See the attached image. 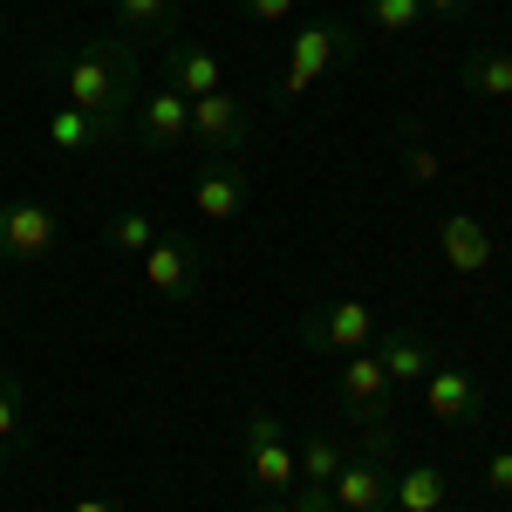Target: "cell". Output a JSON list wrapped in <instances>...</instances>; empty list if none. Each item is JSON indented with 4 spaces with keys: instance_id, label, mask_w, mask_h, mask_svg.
I'll list each match as a JSON object with an SVG mask.
<instances>
[{
    "instance_id": "cb8c5ba5",
    "label": "cell",
    "mask_w": 512,
    "mask_h": 512,
    "mask_svg": "<svg viewBox=\"0 0 512 512\" xmlns=\"http://www.w3.org/2000/svg\"><path fill=\"white\" fill-rule=\"evenodd\" d=\"M403 164H410V178H417V185H437V178H444V158H437V151L424 144V137H417V130L403 137Z\"/></svg>"
},
{
    "instance_id": "7a4b0ae2",
    "label": "cell",
    "mask_w": 512,
    "mask_h": 512,
    "mask_svg": "<svg viewBox=\"0 0 512 512\" xmlns=\"http://www.w3.org/2000/svg\"><path fill=\"white\" fill-rule=\"evenodd\" d=\"M355 48V28L349 21H308V28H294V41H287V62H280V82H274V103H294L301 89H315L335 62H349Z\"/></svg>"
},
{
    "instance_id": "1f68e13d",
    "label": "cell",
    "mask_w": 512,
    "mask_h": 512,
    "mask_svg": "<svg viewBox=\"0 0 512 512\" xmlns=\"http://www.w3.org/2000/svg\"><path fill=\"white\" fill-rule=\"evenodd\" d=\"M82 7H117V0H82Z\"/></svg>"
},
{
    "instance_id": "f546056e",
    "label": "cell",
    "mask_w": 512,
    "mask_h": 512,
    "mask_svg": "<svg viewBox=\"0 0 512 512\" xmlns=\"http://www.w3.org/2000/svg\"><path fill=\"white\" fill-rule=\"evenodd\" d=\"M246 512H294V506H287V499H253Z\"/></svg>"
},
{
    "instance_id": "ffe728a7",
    "label": "cell",
    "mask_w": 512,
    "mask_h": 512,
    "mask_svg": "<svg viewBox=\"0 0 512 512\" xmlns=\"http://www.w3.org/2000/svg\"><path fill=\"white\" fill-rule=\"evenodd\" d=\"M342 458H349V451H342V444H335L328 431L294 437V465H301V485H321V492H328V485H335V472H342Z\"/></svg>"
},
{
    "instance_id": "7402d4cb",
    "label": "cell",
    "mask_w": 512,
    "mask_h": 512,
    "mask_svg": "<svg viewBox=\"0 0 512 512\" xmlns=\"http://www.w3.org/2000/svg\"><path fill=\"white\" fill-rule=\"evenodd\" d=\"M362 21H369L376 35L403 41V35H417V28H424V0H362Z\"/></svg>"
},
{
    "instance_id": "5bb4252c",
    "label": "cell",
    "mask_w": 512,
    "mask_h": 512,
    "mask_svg": "<svg viewBox=\"0 0 512 512\" xmlns=\"http://www.w3.org/2000/svg\"><path fill=\"white\" fill-rule=\"evenodd\" d=\"M417 390H424V403H431L437 424H478V417H485V390H478L465 369H451V362H437Z\"/></svg>"
},
{
    "instance_id": "836d02e7",
    "label": "cell",
    "mask_w": 512,
    "mask_h": 512,
    "mask_svg": "<svg viewBox=\"0 0 512 512\" xmlns=\"http://www.w3.org/2000/svg\"><path fill=\"white\" fill-rule=\"evenodd\" d=\"M444 512H472V506H444Z\"/></svg>"
},
{
    "instance_id": "4dcf8cb0",
    "label": "cell",
    "mask_w": 512,
    "mask_h": 512,
    "mask_svg": "<svg viewBox=\"0 0 512 512\" xmlns=\"http://www.w3.org/2000/svg\"><path fill=\"white\" fill-rule=\"evenodd\" d=\"M0 41H7V0H0Z\"/></svg>"
},
{
    "instance_id": "4fadbf2b",
    "label": "cell",
    "mask_w": 512,
    "mask_h": 512,
    "mask_svg": "<svg viewBox=\"0 0 512 512\" xmlns=\"http://www.w3.org/2000/svg\"><path fill=\"white\" fill-rule=\"evenodd\" d=\"M437 253L451 274H485L492 267V226L478 212H444L437 219Z\"/></svg>"
},
{
    "instance_id": "3957f363",
    "label": "cell",
    "mask_w": 512,
    "mask_h": 512,
    "mask_svg": "<svg viewBox=\"0 0 512 512\" xmlns=\"http://www.w3.org/2000/svg\"><path fill=\"white\" fill-rule=\"evenodd\" d=\"M396 431L390 424H369L362 431V451L355 458H342V472H335V485H328V499L349 512H383L390 506V478H396Z\"/></svg>"
},
{
    "instance_id": "9c48e42d",
    "label": "cell",
    "mask_w": 512,
    "mask_h": 512,
    "mask_svg": "<svg viewBox=\"0 0 512 512\" xmlns=\"http://www.w3.org/2000/svg\"><path fill=\"white\" fill-rule=\"evenodd\" d=\"M137 267H144V287H151L158 301H192L198 280H205L198 246H192V239H178V233H158V239H151V253H144Z\"/></svg>"
},
{
    "instance_id": "7c38bea8",
    "label": "cell",
    "mask_w": 512,
    "mask_h": 512,
    "mask_svg": "<svg viewBox=\"0 0 512 512\" xmlns=\"http://www.w3.org/2000/svg\"><path fill=\"white\" fill-rule=\"evenodd\" d=\"M164 82L178 89V96H219L226 89V69H219V55L205 48V41H185V35H171L164 41Z\"/></svg>"
},
{
    "instance_id": "d4e9b609",
    "label": "cell",
    "mask_w": 512,
    "mask_h": 512,
    "mask_svg": "<svg viewBox=\"0 0 512 512\" xmlns=\"http://www.w3.org/2000/svg\"><path fill=\"white\" fill-rule=\"evenodd\" d=\"M294 7H301V0H239V14H246V21H260V28H287V21H294Z\"/></svg>"
},
{
    "instance_id": "9a60e30c",
    "label": "cell",
    "mask_w": 512,
    "mask_h": 512,
    "mask_svg": "<svg viewBox=\"0 0 512 512\" xmlns=\"http://www.w3.org/2000/svg\"><path fill=\"white\" fill-rule=\"evenodd\" d=\"M376 355H383V369H390L396 390H417V383L437 369V349H431V335H424V328H390Z\"/></svg>"
},
{
    "instance_id": "83f0119b",
    "label": "cell",
    "mask_w": 512,
    "mask_h": 512,
    "mask_svg": "<svg viewBox=\"0 0 512 512\" xmlns=\"http://www.w3.org/2000/svg\"><path fill=\"white\" fill-rule=\"evenodd\" d=\"M62 512H123V506L110 499V492H82V499H69Z\"/></svg>"
},
{
    "instance_id": "5b68a950",
    "label": "cell",
    "mask_w": 512,
    "mask_h": 512,
    "mask_svg": "<svg viewBox=\"0 0 512 512\" xmlns=\"http://www.w3.org/2000/svg\"><path fill=\"white\" fill-rule=\"evenodd\" d=\"M294 335H301L315 355H355V349H376L383 315H376L369 301H328V308H308Z\"/></svg>"
},
{
    "instance_id": "30bf717a",
    "label": "cell",
    "mask_w": 512,
    "mask_h": 512,
    "mask_svg": "<svg viewBox=\"0 0 512 512\" xmlns=\"http://www.w3.org/2000/svg\"><path fill=\"white\" fill-rule=\"evenodd\" d=\"M239 144H246V103H239L233 89L198 96L192 103V151H205V158H233Z\"/></svg>"
},
{
    "instance_id": "8992f818",
    "label": "cell",
    "mask_w": 512,
    "mask_h": 512,
    "mask_svg": "<svg viewBox=\"0 0 512 512\" xmlns=\"http://www.w3.org/2000/svg\"><path fill=\"white\" fill-rule=\"evenodd\" d=\"M62 246V219L41 198H7L0 205V267H41Z\"/></svg>"
},
{
    "instance_id": "277c9868",
    "label": "cell",
    "mask_w": 512,
    "mask_h": 512,
    "mask_svg": "<svg viewBox=\"0 0 512 512\" xmlns=\"http://www.w3.org/2000/svg\"><path fill=\"white\" fill-rule=\"evenodd\" d=\"M246 478L260 499H287L301 485V465H294V437L274 410H246Z\"/></svg>"
},
{
    "instance_id": "e0dca14e",
    "label": "cell",
    "mask_w": 512,
    "mask_h": 512,
    "mask_svg": "<svg viewBox=\"0 0 512 512\" xmlns=\"http://www.w3.org/2000/svg\"><path fill=\"white\" fill-rule=\"evenodd\" d=\"M48 144L69 151V158H89V151H110L117 137H110L96 117H82V110H69V103H55V110H48Z\"/></svg>"
},
{
    "instance_id": "2e32d148",
    "label": "cell",
    "mask_w": 512,
    "mask_h": 512,
    "mask_svg": "<svg viewBox=\"0 0 512 512\" xmlns=\"http://www.w3.org/2000/svg\"><path fill=\"white\" fill-rule=\"evenodd\" d=\"M465 89L472 96H485V103H512V48H499V41H478L472 55H465Z\"/></svg>"
},
{
    "instance_id": "484cf974",
    "label": "cell",
    "mask_w": 512,
    "mask_h": 512,
    "mask_svg": "<svg viewBox=\"0 0 512 512\" xmlns=\"http://www.w3.org/2000/svg\"><path fill=\"white\" fill-rule=\"evenodd\" d=\"M287 506H294V512H349V506H335L321 485H294V492H287Z\"/></svg>"
},
{
    "instance_id": "52a82bcc",
    "label": "cell",
    "mask_w": 512,
    "mask_h": 512,
    "mask_svg": "<svg viewBox=\"0 0 512 512\" xmlns=\"http://www.w3.org/2000/svg\"><path fill=\"white\" fill-rule=\"evenodd\" d=\"M390 369H383V355L376 349H355L342 355V369H335V403H342V417L349 424H390Z\"/></svg>"
},
{
    "instance_id": "ba28073f",
    "label": "cell",
    "mask_w": 512,
    "mask_h": 512,
    "mask_svg": "<svg viewBox=\"0 0 512 512\" xmlns=\"http://www.w3.org/2000/svg\"><path fill=\"white\" fill-rule=\"evenodd\" d=\"M130 137H137L144 151H192V96H178L171 82H158L151 96H137Z\"/></svg>"
},
{
    "instance_id": "d6986e66",
    "label": "cell",
    "mask_w": 512,
    "mask_h": 512,
    "mask_svg": "<svg viewBox=\"0 0 512 512\" xmlns=\"http://www.w3.org/2000/svg\"><path fill=\"white\" fill-rule=\"evenodd\" d=\"M117 35L130 41H171L178 35V0H117Z\"/></svg>"
},
{
    "instance_id": "603a6c76",
    "label": "cell",
    "mask_w": 512,
    "mask_h": 512,
    "mask_svg": "<svg viewBox=\"0 0 512 512\" xmlns=\"http://www.w3.org/2000/svg\"><path fill=\"white\" fill-rule=\"evenodd\" d=\"M21 431H28V383L21 369H0V444H14Z\"/></svg>"
},
{
    "instance_id": "d590c367",
    "label": "cell",
    "mask_w": 512,
    "mask_h": 512,
    "mask_svg": "<svg viewBox=\"0 0 512 512\" xmlns=\"http://www.w3.org/2000/svg\"><path fill=\"white\" fill-rule=\"evenodd\" d=\"M506 512H512V506H506Z\"/></svg>"
},
{
    "instance_id": "8fae6325",
    "label": "cell",
    "mask_w": 512,
    "mask_h": 512,
    "mask_svg": "<svg viewBox=\"0 0 512 512\" xmlns=\"http://www.w3.org/2000/svg\"><path fill=\"white\" fill-rule=\"evenodd\" d=\"M192 205H198V219H212V226L239 219V212H246V164L239 158H205L198 178H192Z\"/></svg>"
},
{
    "instance_id": "ac0fdd59",
    "label": "cell",
    "mask_w": 512,
    "mask_h": 512,
    "mask_svg": "<svg viewBox=\"0 0 512 512\" xmlns=\"http://www.w3.org/2000/svg\"><path fill=\"white\" fill-rule=\"evenodd\" d=\"M390 506H403V512H444V506H451V478L437 472V465H410V472L390 478Z\"/></svg>"
},
{
    "instance_id": "e575fe53",
    "label": "cell",
    "mask_w": 512,
    "mask_h": 512,
    "mask_svg": "<svg viewBox=\"0 0 512 512\" xmlns=\"http://www.w3.org/2000/svg\"><path fill=\"white\" fill-rule=\"evenodd\" d=\"M383 512H403V506H383Z\"/></svg>"
},
{
    "instance_id": "6da1fadb",
    "label": "cell",
    "mask_w": 512,
    "mask_h": 512,
    "mask_svg": "<svg viewBox=\"0 0 512 512\" xmlns=\"http://www.w3.org/2000/svg\"><path fill=\"white\" fill-rule=\"evenodd\" d=\"M48 76L69 110L96 117L117 144L130 137V110H137V41L130 35H82L69 55H48Z\"/></svg>"
},
{
    "instance_id": "f1b7e54d",
    "label": "cell",
    "mask_w": 512,
    "mask_h": 512,
    "mask_svg": "<svg viewBox=\"0 0 512 512\" xmlns=\"http://www.w3.org/2000/svg\"><path fill=\"white\" fill-rule=\"evenodd\" d=\"M472 0H424V21H458Z\"/></svg>"
},
{
    "instance_id": "44dd1931",
    "label": "cell",
    "mask_w": 512,
    "mask_h": 512,
    "mask_svg": "<svg viewBox=\"0 0 512 512\" xmlns=\"http://www.w3.org/2000/svg\"><path fill=\"white\" fill-rule=\"evenodd\" d=\"M103 239H110V253H123V260H144V253H151V239H158V219L130 205V212H117V219L103 226Z\"/></svg>"
},
{
    "instance_id": "d6a6232c",
    "label": "cell",
    "mask_w": 512,
    "mask_h": 512,
    "mask_svg": "<svg viewBox=\"0 0 512 512\" xmlns=\"http://www.w3.org/2000/svg\"><path fill=\"white\" fill-rule=\"evenodd\" d=\"M0 478H7V444H0Z\"/></svg>"
},
{
    "instance_id": "4316f807",
    "label": "cell",
    "mask_w": 512,
    "mask_h": 512,
    "mask_svg": "<svg viewBox=\"0 0 512 512\" xmlns=\"http://www.w3.org/2000/svg\"><path fill=\"white\" fill-rule=\"evenodd\" d=\"M485 485H492L499 499H512V451H492V458H485Z\"/></svg>"
}]
</instances>
